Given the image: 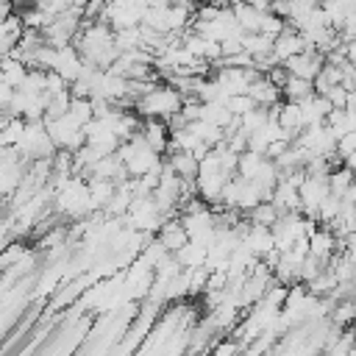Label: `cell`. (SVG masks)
I'll use <instances>...</instances> for the list:
<instances>
[{"label":"cell","instance_id":"cell-1","mask_svg":"<svg viewBox=\"0 0 356 356\" xmlns=\"http://www.w3.org/2000/svg\"><path fill=\"white\" fill-rule=\"evenodd\" d=\"M181 106H184V97H181V92H178L175 86H170V83H153V86L134 103V111L142 114L145 120L150 117V120L167 122L172 114L181 111Z\"/></svg>","mask_w":356,"mask_h":356},{"label":"cell","instance_id":"cell-2","mask_svg":"<svg viewBox=\"0 0 356 356\" xmlns=\"http://www.w3.org/2000/svg\"><path fill=\"white\" fill-rule=\"evenodd\" d=\"M323 64H325V56H323V53H317V50H309V53L289 56V58H286L281 67H284L289 75H295V78L314 81V78H317V72L323 70Z\"/></svg>","mask_w":356,"mask_h":356},{"label":"cell","instance_id":"cell-3","mask_svg":"<svg viewBox=\"0 0 356 356\" xmlns=\"http://www.w3.org/2000/svg\"><path fill=\"white\" fill-rule=\"evenodd\" d=\"M303 50H306L303 36H300L295 28H289V25H284V31L273 39V58H275L278 64H284L289 56H298V53H303Z\"/></svg>","mask_w":356,"mask_h":356},{"label":"cell","instance_id":"cell-4","mask_svg":"<svg viewBox=\"0 0 356 356\" xmlns=\"http://www.w3.org/2000/svg\"><path fill=\"white\" fill-rule=\"evenodd\" d=\"M298 108H300V120H303V128H312V125H323V122H325V117L334 111V108H331V103H328L323 95H312V97L300 100V103H298Z\"/></svg>","mask_w":356,"mask_h":356},{"label":"cell","instance_id":"cell-5","mask_svg":"<svg viewBox=\"0 0 356 356\" xmlns=\"http://www.w3.org/2000/svg\"><path fill=\"white\" fill-rule=\"evenodd\" d=\"M139 134H142V139L159 153V156H164L167 153V145H170V128H167V122H161V120H145L142 125H139Z\"/></svg>","mask_w":356,"mask_h":356},{"label":"cell","instance_id":"cell-6","mask_svg":"<svg viewBox=\"0 0 356 356\" xmlns=\"http://www.w3.org/2000/svg\"><path fill=\"white\" fill-rule=\"evenodd\" d=\"M248 97L259 106V108H270L275 103H281V89L275 83L267 81V75H259L250 86H248Z\"/></svg>","mask_w":356,"mask_h":356},{"label":"cell","instance_id":"cell-7","mask_svg":"<svg viewBox=\"0 0 356 356\" xmlns=\"http://www.w3.org/2000/svg\"><path fill=\"white\" fill-rule=\"evenodd\" d=\"M156 234H159V245H161L167 253H175V250H181V248L189 242V236H186V231H184V225H181L178 217H170Z\"/></svg>","mask_w":356,"mask_h":356},{"label":"cell","instance_id":"cell-8","mask_svg":"<svg viewBox=\"0 0 356 356\" xmlns=\"http://www.w3.org/2000/svg\"><path fill=\"white\" fill-rule=\"evenodd\" d=\"M337 250H339V239H337L325 225H323V228L317 225V231L309 236V253L317 256V259H323V261H328Z\"/></svg>","mask_w":356,"mask_h":356},{"label":"cell","instance_id":"cell-9","mask_svg":"<svg viewBox=\"0 0 356 356\" xmlns=\"http://www.w3.org/2000/svg\"><path fill=\"white\" fill-rule=\"evenodd\" d=\"M172 256H175V261H178L181 270H200V267H206V248L197 245V242H186Z\"/></svg>","mask_w":356,"mask_h":356},{"label":"cell","instance_id":"cell-10","mask_svg":"<svg viewBox=\"0 0 356 356\" xmlns=\"http://www.w3.org/2000/svg\"><path fill=\"white\" fill-rule=\"evenodd\" d=\"M281 95L286 97V103H300V100H306V97H312V95H314V83H312V81H303V78L289 75V78H286V83L281 86Z\"/></svg>","mask_w":356,"mask_h":356},{"label":"cell","instance_id":"cell-11","mask_svg":"<svg viewBox=\"0 0 356 356\" xmlns=\"http://www.w3.org/2000/svg\"><path fill=\"white\" fill-rule=\"evenodd\" d=\"M278 209L270 203V200H264V203H259V206H253L248 214H245V220L250 222V225H261V228H273L275 222H278Z\"/></svg>","mask_w":356,"mask_h":356},{"label":"cell","instance_id":"cell-12","mask_svg":"<svg viewBox=\"0 0 356 356\" xmlns=\"http://www.w3.org/2000/svg\"><path fill=\"white\" fill-rule=\"evenodd\" d=\"M353 181H356V175H353L348 167H334V170L328 172V192L337 195V197H342V192H345Z\"/></svg>","mask_w":356,"mask_h":356},{"label":"cell","instance_id":"cell-13","mask_svg":"<svg viewBox=\"0 0 356 356\" xmlns=\"http://www.w3.org/2000/svg\"><path fill=\"white\" fill-rule=\"evenodd\" d=\"M339 211H342V197H337V195H328V197L320 203V209H317V222H323V225H331V222L339 217Z\"/></svg>","mask_w":356,"mask_h":356},{"label":"cell","instance_id":"cell-14","mask_svg":"<svg viewBox=\"0 0 356 356\" xmlns=\"http://www.w3.org/2000/svg\"><path fill=\"white\" fill-rule=\"evenodd\" d=\"M225 106H228V111H231L234 117H242V114H248V111L256 108V103H253L248 95H231V97L225 100Z\"/></svg>","mask_w":356,"mask_h":356},{"label":"cell","instance_id":"cell-15","mask_svg":"<svg viewBox=\"0 0 356 356\" xmlns=\"http://www.w3.org/2000/svg\"><path fill=\"white\" fill-rule=\"evenodd\" d=\"M323 97L331 103V108H345V103H348V89H342V86H331Z\"/></svg>","mask_w":356,"mask_h":356},{"label":"cell","instance_id":"cell-16","mask_svg":"<svg viewBox=\"0 0 356 356\" xmlns=\"http://www.w3.org/2000/svg\"><path fill=\"white\" fill-rule=\"evenodd\" d=\"M342 53H345V58H348L350 64H356V39H353V42H345V44H342Z\"/></svg>","mask_w":356,"mask_h":356},{"label":"cell","instance_id":"cell-17","mask_svg":"<svg viewBox=\"0 0 356 356\" xmlns=\"http://www.w3.org/2000/svg\"><path fill=\"white\" fill-rule=\"evenodd\" d=\"M342 203H348V206H356V181L342 192Z\"/></svg>","mask_w":356,"mask_h":356},{"label":"cell","instance_id":"cell-18","mask_svg":"<svg viewBox=\"0 0 356 356\" xmlns=\"http://www.w3.org/2000/svg\"><path fill=\"white\" fill-rule=\"evenodd\" d=\"M248 6H253L256 11H270V6H273V0H250Z\"/></svg>","mask_w":356,"mask_h":356},{"label":"cell","instance_id":"cell-19","mask_svg":"<svg viewBox=\"0 0 356 356\" xmlns=\"http://www.w3.org/2000/svg\"><path fill=\"white\" fill-rule=\"evenodd\" d=\"M342 167H348L353 175H356V153H350V156H345L342 159Z\"/></svg>","mask_w":356,"mask_h":356}]
</instances>
